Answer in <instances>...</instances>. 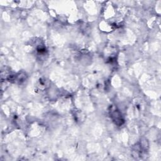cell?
Listing matches in <instances>:
<instances>
[{
  "instance_id": "1",
  "label": "cell",
  "mask_w": 161,
  "mask_h": 161,
  "mask_svg": "<svg viewBox=\"0 0 161 161\" xmlns=\"http://www.w3.org/2000/svg\"><path fill=\"white\" fill-rule=\"evenodd\" d=\"M110 115L113 119V121L115 123V124L118 125H121L123 123V119L122 118L121 114L118 110L116 109H111L110 111Z\"/></svg>"
}]
</instances>
